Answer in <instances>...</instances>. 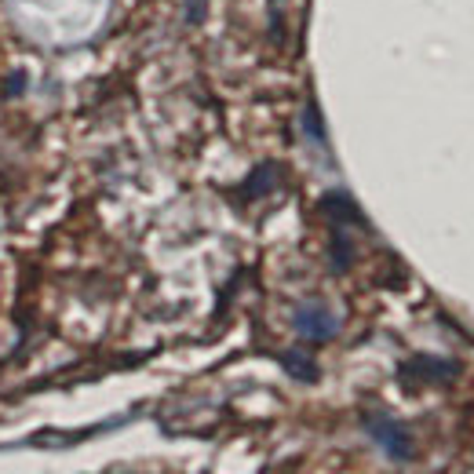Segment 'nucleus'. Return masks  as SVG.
<instances>
[{
  "label": "nucleus",
  "instance_id": "1",
  "mask_svg": "<svg viewBox=\"0 0 474 474\" xmlns=\"http://www.w3.org/2000/svg\"><path fill=\"white\" fill-rule=\"evenodd\" d=\"M296 329L307 336V339H329L336 332V318L325 311V307H303L296 314Z\"/></svg>",
  "mask_w": 474,
  "mask_h": 474
}]
</instances>
